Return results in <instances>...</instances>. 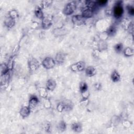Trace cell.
Here are the masks:
<instances>
[{"label":"cell","mask_w":134,"mask_h":134,"mask_svg":"<svg viewBox=\"0 0 134 134\" xmlns=\"http://www.w3.org/2000/svg\"><path fill=\"white\" fill-rule=\"evenodd\" d=\"M42 64L45 68L51 69L55 66V61L52 58L47 57L43 60Z\"/></svg>","instance_id":"cell-3"},{"label":"cell","mask_w":134,"mask_h":134,"mask_svg":"<svg viewBox=\"0 0 134 134\" xmlns=\"http://www.w3.org/2000/svg\"><path fill=\"white\" fill-rule=\"evenodd\" d=\"M38 103V98L35 96H32L29 101V106L31 107H35Z\"/></svg>","instance_id":"cell-10"},{"label":"cell","mask_w":134,"mask_h":134,"mask_svg":"<svg viewBox=\"0 0 134 134\" xmlns=\"http://www.w3.org/2000/svg\"><path fill=\"white\" fill-rule=\"evenodd\" d=\"M72 128L74 132L79 133L82 131V126L79 123H74L72 125Z\"/></svg>","instance_id":"cell-16"},{"label":"cell","mask_w":134,"mask_h":134,"mask_svg":"<svg viewBox=\"0 0 134 134\" xmlns=\"http://www.w3.org/2000/svg\"><path fill=\"white\" fill-rule=\"evenodd\" d=\"M51 24H52V23H51V21L49 19L46 18H43L42 22V25L43 28L45 29L48 28L49 27L51 26Z\"/></svg>","instance_id":"cell-11"},{"label":"cell","mask_w":134,"mask_h":134,"mask_svg":"<svg viewBox=\"0 0 134 134\" xmlns=\"http://www.w3.org/2000/svg\"><path fill=\"white\" fill-rule=\"evenodd\" d=\"M60 127L61 128V129L62 130L65 129V128H66V125L64 123V122H62V123L60 124Z\"/></svg>","instance_id":"cell-26"},{"label":"cell","mask_w":134,"mask_h":134,"mask_svg":"<svg viewBox=\"0 0 134 134\" xmlns=\"http://www.w3.org/2000/svg\"><path fill=\"white\" fill-rule=\"evenodd\" d=\"M116 32V28L114 26H111L107 30V34L109 36H113Z\"/></svg>","instance_id":"cell-19"},{"label":"cell","mask_w":134,"mask_h":134,"mask_svg":"<svg viewBox=\"0 0 134 134\" xmlns=\"http://www.w3.org/2000/svg\"><path fill=\"white\" fill-rule=\"evenodd\" d=\"M10 16L11 17L14 19V18L16 17L17 13L16 12H15V11H12L10 13Z\"/></svg>","instance_id":"cell-25"},{"label":"cell","mask_w":134,"mask_h":134,"mask_svg":"<svg viewBox=\"0 0 134 134\" xmlns=\"http://www.w3.org/2000/svg\"><path fill=\"white\" fill-rule=\"evenodd\" d=\"M14 19L11 17L10 18L7 19L5 21V24L9 28H11V27H12L14 25Z\"/></svg>","instance_id":"cell-17"},{"label":"cell","mask_w":134,"mask_h":134,"mask_svg":"<svg viewBox=\"0 0 134 134\" xmlns=\"http://www.w3.org/2000/svg\"><path fill=\"white\" fill-rule=\"evenodd\" d=\"M65 56L62 53H59L57 54L56 56V61L58 64H61L63 63L65 60Z\"/></svg>","instance_id":"cell-13"},{"label":"cell","mask_w":134,"mask_h":134,"mask_svg":"<svg viewBox=\"0 0 134 134\" xmlns=\"http://www.w3.org/2000/svg\"><path fill=\"white\" fill-rule=\"evenodd\" d=\"M111 78L113 82H118L120 80V78H121L120 75L116 71H114L111 75Z\"/></svg>","instance_id":"cell-12"},{"label":"cell","mask_w":134,"mask_h":134,"mask_svg":"<svg viewBox=\"0 0 134 134\" xmlns=\"http://www.w3.org/2000/svg\"><path fill=\"white\" fill-rule=\"evenodd\" d=\"M85 73H86V74L87 75V76L91 77L94 76V75L96 74V69L94 68L93 67L90 66L86 69Z\"/></svg>","instance_id":"cell-6"},{"label":"cell","mask_w":134,"mask_h":134,"mask_svg":"<svg viewBox=\"0 0 134 134\" xmlns=\"http://www.w3.org/2000/svg\"><path fill=\"white\" fill-rule=\"evenodd\" d=\"M76 4L74 2H70L67 4L64 10V13L67 15H69L73 13L74 10H76Z\"/></svg>","instance_id":"cell-2"},{"label":"cell","mask_w":134,"mask_h":134,"mask_svg":"<svg viewBox=\"0 0 134 134\" xmlns=\"http://www.w3.org/2000/svg\"><path fill=\"white\" fill-rule=\"evenodd\" d=\"M93 15L92 10L90 8L88 7L86 9H85L82 12V16L84 18H89L92 17Z\"/></svg>","instance_id":"cell-9"},{"label":"cell","mask_w":134,"mask_h":134,"mask_svg":"<svg viewBox=\"0 0 134 134\" xmlns=\"http://www.w3.org/2000/svg\"><path fill=\"white\" fill-rule=\"evenodd\" d=\"M37 66L38 67V61H37L35 59H33L30 61L29 67L32 70L36 69Z\"/></svg>","instance_id":"cell-14"},{"label":"cell","mask_w":134,"mask_h":134,"mask_svg":"<svg viewBox=\"0 0 134 134\" xmlns=\"http://www.w3.org/2000/svg\"><path fill=\"white\" fill-rule=\"evenodd\" d=\"M85 68V64L84 62L80 61L77 63L76 64L73 65L71 66V70L73 71H76L78 70L80 71H83L84 70Z\"/></svg>","instance_id":"cell-4"},{"label":"cell","mask_w":134,"mask_h":134,"mask_svg":"<svg viewBox=\"0 0 134 134\" xmlns=\"http://www.w3.org/2000/svg\"><path fill=\"white\" fill-rule=\"evenodd\" d=\"M84 17L82 16L76 15L73 16L72 17V21L75 25L80 26L84 24Z\"/></svg>","instance_id":"cell-5"},{"label":"cell","mask_w":134,"mask_h":134,"mask_svg":"<svg viewBox=\"0 0 134 134\" xmlns=\"http://www.w3.org/2000/svg\"><path fill=\"white\" fill-rule=\"evenodd\" d=\"M124 54L126 56H131L133 55V50L130 48H127L125 50Z\"/></svg>","instance_id":"cell-21"},{"label":"cell","mask_w":134,"mask_h":134,"mask_svg":"<svg viewBox=\"0 0 134 134\" xmlns=\"http://www.w3.org/2000/svg\"><path fill=\"white\" fill-rule=\"evenodd\" d=\"M56 86V83L54 80L52 79H50L47 82L46 88L48 90L53 91Z\"/></svg>","instance_id":"cell-7"},{"label":"cell","mask_w":134,"mask_h":134,"mask_svg":"<svg viewBox=\"0 0 134 134\" xmlns=\"http://www.w3.org/2000/svg\"><path fill=\"white\" fill-rule=\"evenodd\" d=\"M96 3L100 6H105L106 4V3H107V1H98Z\"/></svg>","instance_id":"cell-24"},{"label":"cell","mask_w":134,"mask_h":134,"mask_svg":"<svg viewBox=\"0 0 134 134\" xmlns=\"http://www.w3.org/2000/svg\"><path fill=\"white\" fill-rule=\"evenodd\" d=\"M127 11H128V13L131 15H134V7L132 6H130V5H128L127 6Z\"/></svg>","instance_id":"cell-22"},{"label":"cell","mask_w":134,"mask_h":134,"mask_svg":"<svg viewBox=\"0 0 134 134\" xmlns=\"http://www.w3.org/2000/svg\"><path fill=\"white\" fill-rule=\"evenodd\" d=\"M21 115L23 117L28 116L30 114V108L27 106H24L20 111Z\"/></svg>","instance_id":"cell-8"},{"label":"cell","mask_w":134,"mask_h":134,"mask_svg":"<svg viewBox=\"0 0 134 134\" xmlns=\"http://www.w3.org/2000/svg\"><path fill=\"white\" fill-rule=\"evenodd\" d=\"M124 12L123 6L121 5V2L119 1L117 4H116L115 6L114 7V15L115 18H120L121 17Z\"/></svg>","instance_id":"cell-1"},{"label":"cell","mask_w":134,"mask_h":134,"mask_svg":"<svg viewBox=\"0 0 134 134\" xmlns=\"http://www.w3.org/2000/svg\"><path fill=\"white\" fill-rule=\"evenodd\" d=\"M35 14L38 18L40 19L43 18V13L40 7H37L36 8V10L35 11Z\"/></svg>","instance_id":"cell-15"},{"label":"cell","mask_w":134,"mask_h":134,"mask_svg":"<svg viewBox=\"0 0 134 134\" xmlns=\"http://www.w3.org/2000/svg\"><path fill=\"white\" fill-rule=\"evenodd\" d=\"M65 105L63 103L59 104L58 105V107H57L58 110L59 112H62L63 110L65 109Z\"/></svg>","instance_id":"cell-23"},{"label":"cell","mask_w":134,"mask_h":134,"mask_svg":"<svg viewBox=\"0 0 134 134\" xmlns=\"http://www.w3.org/2000/svg\"><path fill=\"white\" fill-rule=\"evenodd\" d=\"M123 44L121 43H120V44H118L115 46V47H114V49H115V50L118 53H121L122 50H123Z\"/></svg>","instance_id":"cell-20"},{"label":"cell","mask_w":134,"mask_h":134,"mask_svg":"<svg viewBox=\"0 0 134 134\" xmlns=\"http://www.w3.org/2000/svg\"><path fill=\"white\" fill-rule=\"evenodd\" d=\"M88 89V85L85 82H82L80 85V90L82 93H85L87 91Z\"/></svg>","instance_id":"cell-18"}]
</instances>
